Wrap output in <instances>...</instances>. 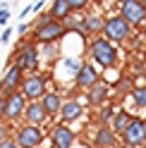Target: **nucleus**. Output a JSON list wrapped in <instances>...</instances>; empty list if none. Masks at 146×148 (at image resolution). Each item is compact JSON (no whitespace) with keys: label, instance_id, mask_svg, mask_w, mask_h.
<instances>
[{"label":"nucleus","instance_id":"nucleus-1","mask_svg":"<svg viewBox=\"0 0 146 148\" xmlns=\"http://www.w3.org/2000/svg\"><path fill=\"white\" fill-rule=\"evenodd\" d=\"M89 55H91V60H94L98 67H103V69H110V67L117 64V45L105 41L103 36H98V38L91 41Z\"/></svg>","mask_w":146,"mask_h":148},{"label":"nucleus","instance_id":"nucleus-2","mask_svg":"<svg viewBox=\"0 0 146 148\" xmlns=\"http://www.w3.org/2000/svg\"><path fill=\"white\" fill-rule=\"evenodd\" d=\"M67 34V26L62 22H55V19H48L43 24H36L34 26V34H31V41L34 43H53L62 38V36Z\"/></svg>","mask_w":146,"mask_h":148},{"label":"nucleus","instance_id":"nucleus-3","mask_svg":"<svg viewBox=\"0 0 146 148\" xmlns=\"http://www.w3.org/2000/svg\"><path fill=\"white\" fill-rule=\"evenodd\" d=\"M129 31H132V26L127 24L120 14L108 17L105 24H103V38L110 41V43H122V41H127V38H129Z\"/></svg>","mask_w":146,"mask_h":148},{"label":"nucleus","instance_id":"nucleus-4","mask_svg":"<svg viewBox=\"0 0 146 148\" xmlns=\"http://www.w3.org/2000/svg\"><path fill=\"white\" fill-rule=\"evenodd\" d=\"M120 17L129 26L141 24L146 19V0H122L120 3Z\"/></svg>","mask_w":146,"mask_h":148},{"label":"nucleus","instance_id":"nucleus-5","mask_svg":"<svg viewBox=\"0 0 146 148\" xmlns=\"http://www.w3.org/2000/svg\"><path fill=\"white\" fill-rule=\"evenodd\" d=\"M45 84H48V79L43 77V74H31V77H26L22 81V91L19 93L29 100V103H34V100H41L48 91H45Z\"/></svg>","mask_w":146,"mask_h":148},{"label":"nucleus","instance_id":"nucleus-6","mask_svg":"<svg viewBox=\"0 0 146 148\" xmlns=\"http://www.w3.org/2000/svg\"><path fill=\"white\" fill-rule=\"evenodd\" d=\"M122 143L132 148H141L146 143V119L144 117H132L129 127L122 134Z\"/></svg>","mask_w":146,"mask_h":148},{"label":"nucleus","instance_id":"nucleus-7","mask_svg":"<svg viewBox=\"0 0 146 148\" xmlns=\"http://www.w3.org/2000/svg\"><path fill=\"white\" fill-rule=\"evenodd\" d=\"M17 67L22 72H31L36 74L39 69V48L34 45V41H24L19 53H17Z\"/></svg>","mask_w":146,"mask_h":148},{"label":"nucleus","instance_id":"nucleus-8","mask_svg":"<svg viewBox=\"0 0 146 148\" xmlns=\"http://www.w3.org/2000/svg\"><path fill=\"white\" fill-rule=\"evenodd\" d=\"M22 81H24V72L17 67V64H10L7 72H5V77H3V81H0V93H3V96L19 93Z\"/></svg>","mask_w":146,"mask_h":148},{"label":"nucleus","instance_id":"nucleus-9","mask_svg":"<svg viewBox=\"0 0 146 148\" xmlns=\"http://www.w3.org/2000/svg\"><path fill=\"white\" fill-rule=\"evenodd\" d=\"M26 100L22 93H12V96H7V103H5V112H3V119L7 124H12L17 122L19 117H24V110H26Z\"/></svg>","mask_w":146,"mask_h":148},{"label":"nucleus","instance_id":"nucleus-10","mask_svg":"<svg viewBox=\"0 0 146 148\" xmlns=\"http://www.w3.org/2000/svg\"><path fill=\"white\" fill-rule=\"evenodd\" d=\"M17 143H19V148H36V146H41L43 141V132H41V127H31V124H24L17 129Z\"/></svg>","mask_w":146,"mask_h":148},{"label":"nucleus","instance_id":"nucleus-11","mask_svg":"<svg viewBox=\"0 0 146 148\" xmlns=\"http://www.w3.org/2000/svg\"><path fill=\"white\" fill-rule=\"evenodd\" d=\"M77 134L72 132L67 124H55L50 129V143L53 148H74Z\"/></svg>","mask_w":146,"mask_h":148},{"label":"nucleus","instance_id":"nucleus-12","mask_svg":"<svg viewBox=\"0 0 146 148\" xmlns=\"http://www.w3.org/2000/svg\"><path fill=\"white\" fill-rule=\"evenodd\" d=\"M98 81H101L98 69H96L91 62H81L79 72L74 74V86H77V88H94Z\"/></svg>","mask_w":146,"mask_h":148},{"label":"nucleus","instance_id":"nucleus-13","mask_svg":"<svg viewBox=\"0 0 146 148\" xmlns=\"http://www.w3.org/2000/svg\"><path fill=\"white\" fill-rule=\"evenodd\" d=\"M24 122L31 124V127H41L48 122V115L41 105V100H34V103H26V110H24Z\"/></svg>","mask_w":146,"mask_h":148},{"label":"nucleus","instance_id":"nucleus-14","mask_svg":"<svg viewBox=\"0 0 146 148\" xmlns=\"http://www.w3.org/2000/svg\"><path fill=\"white\" fill-rule=\"evenodd\" d=\"M115 141H117V136H115V132H113V127H110V124H108V127H101V124H98L96 134H94V148H113Z\"/></svg>","mask_w":146,"mask_h":148},{"label":"nucleus","instance_id":"nucleus-15","mask_svg":"<svg viewBox=\"0 0 146 148\" xmlns=\"http://www.w3.org/2000/svg\"><path fill=\"white\" fill-rule=\"evenodd\" d=\"M81 112H84V108H81V103L77 98H67L62 100V108H60V117L62 122H74V119L81 117Z\"/></svg>","mask_w":146,"mask_h":148},{"label":"nucleus","instance_id":"nucleus-16","mask_svg":"<svg viewBox=\"0 0 146 148\" xmlns=\"http://www.w3.org/2000/svg\"><path fill=\"white\" fill-rule=\"evenodd\" d=\"M108 96H110V88H108L103 81H98L94 88H89V103L94 105V108L108 105Z\"/></svg>","mask_w":146,"mask_h":148},{"label":"nucleus","instance_id":"nucleus-17","mask_svg":"<svg viewBox=\"0 0 146 148\" xmlns=\"http://www.w3.org/2000/svg\"><path fill=\"white\" fill-rule=\"evenodd\" d=\"M41 105H43V110H45L48 117H55V115H60L62 98H60V93H55V91H48V93L41 98Z\"/></svg>","mask_w":146,"mask_h":148},{"label":"nucleus","instance_id":"nucleus-18","mask_svg":"<svg viewBox=\"0 0 146 148\" xmlns=\"http://www.w3.org/2000/svg\"><path fill=\"white\" fill-rule=\"evenodd\" d=\"M72 12H74V10H72V0H55V3H50V10H48V14L55 22H62Z\"/></svg>","mask_w":146,"mask_h":148},{"label":"nucleus","instance_id":"nucleus-19","mask_svg":"<svg viewBox=\"0 0 146 148\" xmlns=\"http://www.w3.org/2000/svg\"><path fill=\"white\" fill-rule=\"evenodd\" d=\"M129 122H132V115L127 112V110H117L115 117H113V132H115V136H122L125 129L129 127Z\"/></svg>","mask_w":146,"mask_h":148},{"label":"nucleus","instance_id":"nucleus-20","mask_svg":"<svg viewBox=\"0 0 146 148\" xmlns=\"http://www.w3.org/2000/svg\"><path fill=\"white\" fill-rule=\"evenodd\" d=\"M84 22H86V26H89V34H91V36H96V38H98V34H103V24H105L103 17H98V14H89Z\"/></svg>","mask_w":146,"mask_h":148},{"label":"nucleus","instance_id":"nucleus-21","mask_svg":"<svg viewBox=\"0 0 146 148\" xmlns=\"http://www.w3.org/2000/svg\"><path fill=\"white\" fill-rule=\"evenodd\" d=\"M132 77H122V79H117V84H115V96H129L132 91H134V84H132Z\"/></svg>","mask_w":146,"mask_h":148},{"label":"nucleus","instance_id":"nucleus-22","mask_svg":"<svg viewBox=\"0 0 146 148\" xmlns=\"http://www.w3.org/2000/svg\"><path fill=\"white\" fill-rule=\"evenodd\" d=\"M129 100L136 108H146V88L144 86H134V91L129 93Z\"/></svg>","mask_w":146,"mask_h":148},{"label":"nucleus","instance_id":"nucleus-23","mask_svg":"<svg viewBox=\"0 0 146 148\" xmlns=\"http://www.w3.org/2000/svg\"><path fill=\"white\" fill-rule=\"evenodd\" d=\"M115 117V110H113V105H103V110H101V115H98V122H101V127H108V122Z\"/></svg>","mask_w":146,"mask_h":148},{"label":"nucleus","instance_id":"nucleus-24","mask_svg":"<svg viewBox=\"0 0 146 148\" xmlns=\"http://www.w3.org/2000/svg\"><path fill=\"white\" fill-rule=\"evenodd\" d=\"M72 29H77L81 36H91V34H89V26H86V22H84V19H77L74 24H72Z\"/></svg>","mask_w":146,"mask_h":148},{"label":"nucleus","instance_id":"nucleus-25","mask_svg":"<svg viewBox=\"0 0 146 148\" xmlns=\"http://www.w3.org/2000/svg\"><path fill=\"white\" fill-rule=\"evenodd\" d=\"M0 148H19V143H17L14 136H10V138H5V141H0Z\"/></svg>","mask_w":146,"mask_h":148},{"label":"nucleus","instance_id":"nucleus-26","mask_svg":"<svg viewBox=\"0 0 146 148\" xmlns=\"http://www.w3.org/2000/svg\"><path fill=\"white\" fill-rule=\"evenodd\" d=\"M7 19H10V12H7V7H3V5H0V26H3V24H7Z\"/></svg>","mask_w":146,"mask_h":148},{"label":"nucleus","instance_id":"nucleus-27","mask_svg":"<svg viewBox=\"0 0 146 148\" xmlns=\"http://www.w3.org/2000/svg\"><path fill=\"white\" fill-rule=\"evenodd\" d=\"M10 38H12V29H5L0 34V43H10Z\"/></svg>","mask_w":146,"mask_h":148},{"label":"nucleus","instance_id":"nucleus-28","mask_svg":"<svg viewBox=\"0 0 146 148\" xmlns=\"http://www.w3.org/2000/svg\"><path fill=\"white\" fill-rule=\"evenodd\" d=\"M5 103H7V96L0 93V117H3V112H5Z\"/></svg>","mask_w":146,"mask_h":148},{"label":"nucleus","instance_id":"nucleus-29","mask_svg":"<svg viewBox=\"0 0 146 148\" xmlns=\"http://www.w3.org/2000/svg\"><path fill=\"white\" fill-rule=\"evenodd\" d=\"M139 81H144V84H141V86H144V88H146V74H144V77H141V79H139Z\"/></svg>","mask_w":146,"mask_h":148},{"label":"nucleus","instance_id":"nucleus-30","mask_svg":"<svg viewBox=\"0 0 146 148\" xmlns=\"http://www.w3.org/2000/svg\"><path fill=\"white\" fill-rule=\"evenodd\" d=\"M120 148H132V146H125V143H122V146H120Z\"/></svg>","mask_w":146,"mask_h":148},{"label":"nucleus","instance_id":"nucleus-31","mask_svg":"<svg viewBox=\"0 0 146 148\" xmlns=\"http://www.w3.org/2000/svg\"><path fill=\"white\" fill-rule=\"evenodd\" d=\"M50 148H53V146H50Z\"/></svg>","mask_w":146,"mask_h":148}]
</instances>
